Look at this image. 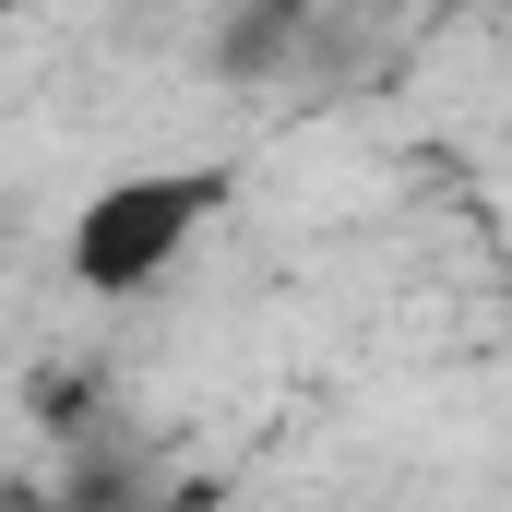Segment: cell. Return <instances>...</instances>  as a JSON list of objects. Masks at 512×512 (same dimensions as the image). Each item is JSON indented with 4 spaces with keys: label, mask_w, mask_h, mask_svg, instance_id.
I'll return each mask as SVG.
<instances>
[{
    "label": "cell",
    "mask_w": 512,
    "mask_h": 512,
    "mask_svg": "<svg viewBox=\"0 0 512 512\" xmlns=\"http://www.w3.org/2000/svg\"><path fill=\"white\" fill-rule=\"evenodd\" d=\"M215 215H227V167H131V179H96L72 203L60 262H72L84 298H143Z\"/></svg>",
    "instance_id": "obj_1"
},
{
    "label": "cell",
    "mask_w": 512,
    "mask_h": 512,
    "mask_svg": "<svg viewBox=\"0 0 512 512\" xmlns=\"http://www.w3.org/2000/svg\"><path fill=\"white\" fill-rule=\"evenodd\" d=\"M0 12H12V0H0Z\"/></svg>",
    "instance_id": "obj_2"
},
{
    "label": "cell",
    "mask_w": 512,
    "mask_h": 512,
    "mask_svg": "<svg viewBox=\"0 0 512 512\" xmlns=\"http://www.w3.org/2000/svg\"><path fill=\"white\" fill-rule=\"evenodd\" d=\"M0 512H12V501H0Z\"/></svg>",
    "instance_id": "obj_3"
}]
</instances>
